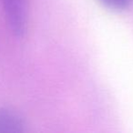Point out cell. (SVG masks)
Wrapping results in <instances>:
<instances>
[{
    "label": "cell",
    "mask_w": 133,
    "mask_h": 133,
    "mask_svg": "<svg viewBox=\"0 0 133 133\" xmlns=\"http://www.w3.org/2000/svg\"><path fill=\"white\" fill-rule=\"evenodd\" d=\"M30 0H0L10 30L17 37L26 31Z\"/></svg>",
    "instance_id": "6da1fadb"
},
{
    "label": "cell",
    "mask_w": 133,
    "mask_h": 133,
    "mask_svg": "<svg viewBox=\"0 0 133 133\" xmlns=\"http://www.w3.org/2000/svg\"><path fill=\"white\" fill-rule=\"evenodd\" d=\"M24 118L17 111L0 108V133H20L25 131Z\"/></svg>",
    "instance_id": "7a4b0ae2"
},
{
    "label": "cell",
    "mask_w": 133,
    "mask_h": 133,
    "mask_svg": "<svg viewBox=\"0 0 133 133\" xmlns=\"http://www.w3.org/2000/svg\"><path fill=\"white\" fill-rule=\"evenodd\" d=\"M106 6L114 11H122L129 8L131 0H99Z\"/></svg>",
    "instance_id": "3957f363"
}]
</instances>
